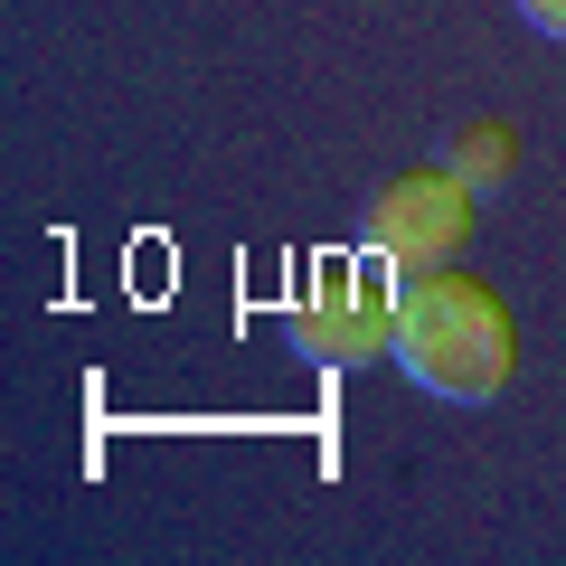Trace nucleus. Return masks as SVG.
I'll use <instances>...</instances> for the list:
<instances>
[{
	"label": "nucleus",
	"instance_id": "39448f33",
	"mask_svg": "<svg viewBox=\"0 0 566 566\" xmlns=\"http://www.w3.org/2000/svg\"><path fill=\"white\" fill-rule=\"evenodd\" d=\"M520 20L538 29V39H557V48H566V0H520Z\"/></svg>",
	"mask_w": 566,
	"mask_h": 566
},
{
	"label": "nucleus",
	"instance_id": "20e7f679",
	"mask_svg": "<svg viewBox=\"0 0 566 566\" xmlns=\"http://www.w3.org/2000/svg\"><path fill=\"white\" fill-rule=\"evenodd\" d=\"M444 170L472 189V199H491V189H510V170H520V133H510V123H491V114H472L463 133L444 142Z\"/></svg>",
	"mask_w": 566,
	"mask_h": 566
},
{
	"label": "nucleus",
	"instance_id": "7ed1b4c3",
	"mask_svg": "<svg viewBox=\"0 0 566 566\" xmlns=\"http://www.w3.org/2000/svg\"><path fill=\"white\" fill-rule=\"evenodd\" d=\"M378 274H387L378 255H368V264H340V255L312 264L303 303L283 312L293 359H312V368H359V359H378V349H397V293H387Z\"/></svg>",
	"mask_w": 566,
	"mask_h": 566
},
{
	"label": "nucleus",
	"instance_id": "f03ea898",
	"mask_svg": "<svg viewBox=\"0 0 566 566\" xmlns=\"http://www.w3.org/2000/svg\"><path fill=\"white\" fill-rule=\"evenodd\" d=\"M472 208L482 199H472L444 161L434 170H397V180L368 189V208H359V255H378L397 283L444 274V264L472 245Z\"/></svg>",
	"mask_w": 566,
	"mask_h": 566
},
{
	"label": "nucleus",
	"instance_id": "f257e3e1",
	"mask_svg": "<svg viewBox=\"0 0 566 566\" xmlns=\"http://www.w3.org/2000/svg\"><path fill=\"white\" fill-rule=\"evenodd\" d=\"M397 368L444 406H491L520 368V331H510V303L482 274L444 264V274H416L397 293Z\"/></svg>",
	"mask_w": 566,
	"mask_h": 566
}]
</instances>
